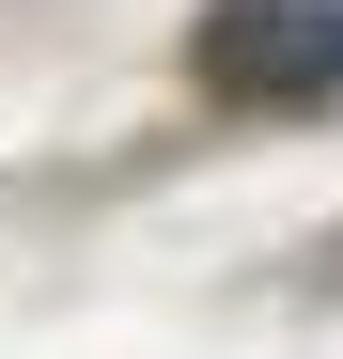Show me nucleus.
I'll return each instance as SVG.
<instances>
[{"label":"nucleus","mask_w":343,"mask_h":359,"mask_svg":"<svg viewBox=\"0 0 343 359\" xmlns=\"http://www.w3.org/2000/svg\"><path fill=\"white\" fill-rule=\"evenodd\" d=\"M203 79L218 94H265V109L343 94V0H218L203 16Z\"/></svg>","instance_id":"obj_1"}]
</instances>
